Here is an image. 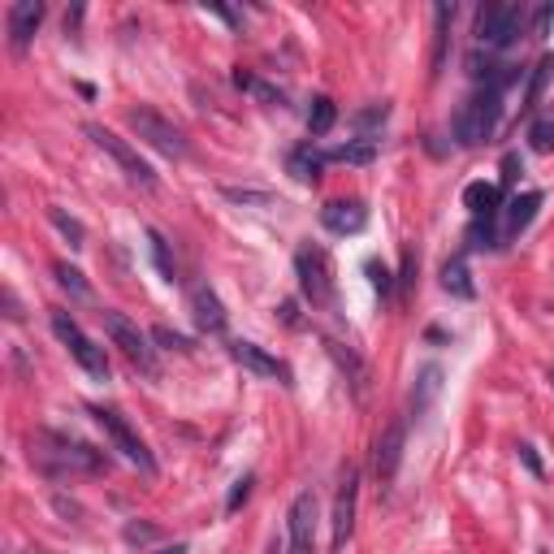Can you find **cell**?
I'll return each mask as SVG.
<instances>
[{"instance_id": "cell-1", "label": "cell", "mask_w": 554, "mask_h": 554, "mask_svg": "<svg viewBox=\"0 0 554 554\" xmlns=\"http://www.w3.org/2000/svg\"><path fill=\"white\" fill-rule=\"evenodd\" d=\"M31 459L44 472H104L109 468V455L96 451V446L65 438V433H35L31 438Z\"/></svg>"}, {"instance_id": "cell-2", "label": "cell", "mask_w": 554, "mask_h": 554, "mask_svg": "<svg viewBox=\"0 0 554 554\" xmlns=\"http://www.w3.org/2000/svg\"><path fill=\"white\" fill-rule=\"evenodd\" d=\"M498 117H503V91H498L494 83H485L477 96H468L464 104H459L451 130H455V139L464 143V148H477V143H485L494 135Z\"/></svg>"}, {"instance_id": "cell-3", "label": "cell", "mask_w": 554, "mask_h": 554, "mask_svg": "<svg viewBox=\"0 0 554 554\" xmlns=\"http://www.w3.org/2000/svg\"><path fill=\"white\" fill-rule=\"evenodd\" d=\"M295 273H299V290L312 308H334L338 303V282H334V260L325 247L303 243L295 252Z\"/></svg>"}, {"instance_id": "cell-4", "label": "cell", "mask_w": 554, "mask_h": 554, "mask_svg": "<svg viewBox=\"0 0 554 554\" xmlns=\"http://www.w3.org/2000/svg\"><path fill=\"white\" fill-rule=\"evenodd\" d=\"M126 126L135 130V135L148 143L152 152H161V156H169V161H182L187 156V135L169 122L165 113H156V109H148V104H139V109H130L126 113Z\"/></svg>"}, {"instance_id": "cell-5", "label": "cell", "mask_w": 554, "mask_h": 554, "mask_svg": "<svg viewBox=\"0 0 554 554\" xmlns=\"http://www.w3.org/2000/svg\"><path fill=\"white\" fill-rule=\"evenodd\" d=\"M52 334L61 338V347L74 355L78 368H83L87 377L109 381V355H104V347H100L96 338H87V334H83V325H78L70 312H52Z\"/></svg>"}, {"instance_id": "cell-6", "label": "cell", "mask_w": 554, "mask_h": 554, "mask_svg": "<svg viewBox=\"0 0 554 554\" xmlns=\"http://www.w3.org/2000/svg\"><path fill=\"white\" fill-rule=\"evenodd\" d=\"M100 316H104V334H109V342H113V347H122V355L139 368V373H148V377L161 373L156 351L148 347V334H143L130 316H122V312H100Z\"/></svg>"}, {"instance_id": "cell-7", "label": "cell", "mask_w": 554, "mask_h": 554, "mask_svg": "<svg viewBox=\"0 0 554 554\" xmlns=\"http://www.w3.org/2000/svg\"><path fill=\"white\" fill-rule=\"evenodd\" d=\"M83 130H87V139L96 143L100 152H109V156H113V165L122 169V174H126L130 182H135V187H143V191H152V187H156V174H152V165L139 156V148H130V143H126L122 135H113V130H104V126H96V122L83 126Z\"/></svg>"}, {"instance_id": "cell-8", "label": "cell", "mask_w": 554, "mask_h": 554, "mask_svg": "<svg viewBox=\"0 0 554 554\" xmlns=\"http://www.w3.org/2000/svg\"><path fill=\"white\" fill-rule=\"evenodd\" d=\"M91 416L100 420V429H104V438L113 442V451H122V459H130V464H135V468L143 472V477H152V472H156V459H152L148 446H143L139 433L126 425V416H122V412H113V407H96Z\"/></svg>"}, {"instance_id": "cell-9", "label": "cell", "mask_w": 554, "mask_h": 554, "mask_svg": "<svg viewBox=\"0 0 554 554\" xmlns=\"http://www.w3.org/2000/svg\"><path fill=\"white\" fill-rule=\"evenodd\" d=\"M524 35V9L520 5H485L477 13V39L485 48H511Z\"/></svg>"}, {"instance_id": "cell-10", "label": "cell", "mask_w": 554, "mask_h": 554, "mask_svg": "<svg viewBox=\"0 0 554 554\" xmlns=\"http://www.w3.org/2000/svg\"><path fill=\"white\" fill-rule=\"evenodd\" d=\"M403 451H407V425H403L399 416H394L390 425L377 433V442H373V472H377L381 485H390L394 477H399Z\"/></svg>"}, {"instance_id": "cell-11", "label": "cell", "mask_w": 554, "mask_h": 554, "mask_svg": "<svg viewBox=\"0 0 554 554\" xmlns=\"http://www.w3.org/2000/svg\"><path fill=\"white\" fill-rule=\"evenodd\" d=\"M355 498H360V472L347 468V472H342V481H338V494H334V516H329V529H334V554L347 550V542H351Z\"/></svg>"}, {"instance_id": "cell-12", "label": "cell", "mask_w": 554, "mask_h": 554, "mask_svg": "<svg viewBox=\"0 0 554 554\" xmlns=\"http://www.w3.org/2000/svg\"><path fill=\"white\" fill-rule=\"evenodd\" d=\"M286 529H290V546H295V554H312V542H316V494L312 490L295 494Z\"/></svg>"}, {"instance_id": "cell-13", "label": "cell", "mask_w": 554, "mask_h": 554, "mask_svg": "<svg viewBox=\"0 0 554 554\" xmlns=\"http://www.w3.org/2000/svg\"><path fill=\"white\" fill-rule=\"evenodd\" d=\"M230 355L247 368V373H256V377H273V381H282V386H290V364H286V360H277V355H269L265 347H256V342H234Z\"/></svg>"}, {"instance_id": "cell-14", "label": "cell", "mask_w": 554, "mask_h": 554, "mask_svg": "<svg viewBox=\"0 0 554 554\" xmlns=\"http://www.w3.org/2000/svg\"><path fill=\"white\" fill-rule=\"evenodd\" d=\"M321 226L329 234H360L368 226V208L360 200H334L321 208Z\"/></svg>"}, {"instance_id": "cell-15", "label": "cell", "mask_w": 554, "mask_h": 554, "mask_svg": "<svg viewBox=\"0 0 554 554\" xmlns=\"http://www.w3.org/2000/svg\"><path fill=\"white\" fill-rule=\"evenodd\" d=\"M5 18H9V44L22 52L35 39L39 22H44V5H39V0H18V5H9Z\"/></svg>"}, {"instance_id": "cell-16", "label": "cell", "mask_w": 554, "mask_h": 554, "mask_svg": "<svg viewBox=\"0 0 554 554\" xmlns=\"http://www.w3.org/2000/svg\"><path fill=\"white\" fill-rule=\"evenodd\" d=\"M325 351H329V360L338 364V373L351 381V390L364 399V394H368V364L347 347V342H338V338H325Z\"/></svg>"}, {"instance_id": "cell-17", "label": "cell", "mask_w": 554, "mask_h": 554, "mask_svg": "<svg viewBox=\"0 0 554 554\" xmlns=\"http://www.w3.org/2000/svg\"><path fill=\"white\" fill-rule=\"evenodd\" d=\"M191 312H195V325H200L204 334H226V308H221V299L208 286L191 290Z\"/></svg>"}, {"instance_id": "cell-18", "label": "cell", "mask_w": 554, "mask_h": 554, "mask_svg": "<svg viewBox=\"0 0 554 554\" xmlns=\"http://www.w3.org/2000/svg\"><path fill=\"white\" fill-rule=\"evenodd\" d=\"M464 208L472 217H498L503 213V187H498V182H468Z\"/></svg>"}, {"instance_id": "cell-19", "label": "cell", "mask_w": 554, "mask_h": 554, "mask_svg": "<svg viewBox=\"0 0 554 554\" xmlns=\"http://www.w3.org/2000/svg\"><path fill=\"white\" fill-rule=\"evenodd\" d=\"M537 208H542V195H537V191L511 195V204L503 208V239H516V234L537 217Z\"/></svg>"}, {"instance_id": "cell-20", "label": "cell", "mask_w": 554, "mask_h": 554, "mask_svg": "<svg viewBox=\"0 0 554 554\" xmlns=\"http://www.w3.org/2000/svg\"><path fill=\"white\" fill-rule=\"evenodd\" d=\"M451 22H455V5H433V78L446 65V48H451Z\"/></svg>"}, {"instance_id": "cell-21", "label": "cell", "mask_w": 554, "mask_h": 554, "mask_svg": "<svg viewBox=\"0 0 554 554\" xmlns=\"http://www.w3.org/2000/svg\"><path fill=\"white\" fill-rule=\"evenodd\" d=\"M325 161H329L325 152H316L312 143H303V148L290 152L286 165H290V174H295L299 182H316V178H321V169H325Z\"/></svg>"}, {"instance_id": "cell-22", "label": "cell", "mask_w": 554, "mask_h": 554, "mask_svg": "<svg viewBox=\"0 0 554 554\" xmlns=\"http://www.w3.org/2000/svg\"><path fill=\"white\" fill-rule=\"evenodd\" d=\"M442 290H446V295H455V299H472V295H477L464 256H455V260H446V265H442Z\"/></svg>"}, {"instance_id": "cell-23", "label": "cell", "mask_w": 554, "mask_h": 554, "mask_svg": "<svg viewBox=\"0 0 554 554\" xmlns=\"http://www.w3.org/2000/svg\"><path fill=\"white\" fill-rule=\"evenodd\" d=\"M234 87L247 91V96H256L260 104H286L282 91L269 87V83H260V78H256V74H247V70H234Z\"/></svg>"}, {"instance_id": "cell-24", "label": "cell", "mask_w": 554, "mask_h": 554, "mask_svg": "<svg viewBox=\"0 0 554 554\" xmlns=\"http://www.w3.org/2000/svg\"><path fill=\"white\" fill-rule=\"evenodd\" d=\"M334 122H338V104L329 96H316L312 109H308V130H312V135H329Z\"/></svg>"}, {"instance_id": "cell-25", "label": "cell", "mask_w": 554, "mask_h": 554, "mask_svg": "<svg viewBox=\"0 0 554 554\" xmlns=\"http://www.w3.org/2000/svg\"><path fill=\"white\" fill-rule=\"evenodd\" d=\"M550 74H554V52H546V57L533 65V83H529V96H524V113H533V109H537V100H542V91H546V83H550Z\"/></svg>"}, {"instance_id": "cell-26", "label": "cell", "mask_w": 554, "mask_h": 554, "mask_svg": "<svg viewBox=\"0 0 554 554\" xmlns=\"http://www.w3.org/2000/svg\"><path fill=\"white\" fill-rule=\"evenodd\" d=\"M329 161H342V165H368L377 156V143L373 139H364V143H342V148L334 152H325Z\"/></svg>"}, {"instance_id": "cell-27", "label": "cell", "mask_w": 554, "mask_h": 554, "mask_svg": "<svg viewBox=\"0 0 554 554\" xmlns=\"http://www.w3.org/2000/svg\"><path fill=\"white\" fill-rule=\"evenodd\" d=\"M48 221H52V226H57V230L65 234V239H70V247H83V243H87V230L78 226L74 217H65L61 208H48Z\"/></svg>"}, {"instance_id": "cell-28", "label": "cell", "mask_w": 554, "mask_h": 554, "mask_svg": "<svg viewBox=\"0 0 554 554\" xmlns=\"http://www.w3.org/2000/svg\"><path fill=\"white\" fill-rule=\"evenodd\" d=\"M52 273H57V282H61L65 290H74L78 299H87V295H91V286L83 282V273H78L74 265H65V260H57V265H52Z\"/></svg>"}, {"instance_id": "cell-29", "label": "cell", "mask_w": 554, "mask_h": 554, "mask_svg": "<svg viewBox=\"0 0 554 554\" xmlns=\"http://www.w3.org/2000/svg\"><path fill=\"white\" fill-rule=\"evenodd\" d=\"M148 243H152V260H156V269L165 273V282H174L178 269H174V260H169V243H165L156 230H148Z\"/></svg>"}, {"instance_id": "cell-30", "label": "cell", "mask_w": 554, "mask_h": 554, "mask_svg": "<svg viewBox=\"0 0 554 554\" xmlns=\"http://www.w3.org/2000/svg\"><path fill=\"white\" fill-rule=\"evenodd\" d=\"M221 195H226L230 204H260V208L273 204V195L269 191H256V187H221Z\"/></svg>"}, {"instance_id": "cell-31", "label": "cell", "mask_w": 554, "mask_h": 554, "mask_svg": "<svg viewBox=\"0 0 554 554\" xmlns=\"http://www.w3.org/2000/svg\"><path fill=\"white\" fill-rule=\"evenodd\" d=\"M529 143H533V152L554 148V117H537V122L529 126Z\"/></svg>"}, {"instance_id": "cell-32", "label": "cell", "mask_w": 554, "mask_h": 554, "mask_svg": "<svg viewBox=\"0 0 554 554\" xmlns=\"http://www.w3.org/2000/svg\"><path fill=\"white\" fill-rule=\"evenodd\" d=\"M438 368H425V373H420V394H412V407H416V412H425V407H429V399H433V394H438Z\"/></svg>"}, {"instance_id": "cell-33", "label": "cell", "mask_w": 554, "mask_h": 554, "mask_svg": "<svg viewBox=\"0 0 554 554\" xmlns=\"http://www.w3.org/2000/svg\"><path fill=\"white\" fill-rule=\"evenodd\" d=\"M152 338L161 342V347H169V351H191V342L178 334V329H169V325H156L152 329Z\"/></svg>"}, {"instance_id": "cell-34", "label": "cell", "mask_w": 554, "mask_h": 554, "mask_svg": "<svg viewBox=\"0 0 554 554\" xmlns=\"http://www.w3.org/2000/svg\"><path fill=\"white\" fill-rule=\"evenodd\" d=\"M126 542L130 546H143V542H156V537H161V529H156V524H126Z\"/></svg>"}, {"instance_id": "cell-35", "label": "cell", "mask_w": 554, "mask_h": 554, "mask_svg": "<svg viewBox=\"0 0 554 554\" xmlns=\"http://www.w3.org/2000/svg\"><path fill=\"white\" fill-rule=\"evenodd\" d=\"M252 477H239V481H234V490H230V498H226V511H239L243 503H247V494H252Z\"/></svg>"}, {"instance_id": "cell-36", "label": "cell", "mask_w": 554, "mask_h": 554, "mask_svg": "<svg viewBox=\"0 0 554 554\" xmlns=\"http://www.w3.org/2000/svg\"><path fill=\"white\" fill-rule=\"evenodd\" d=\"M364 273H368V277H373V286L381 290V295H390V286H394V282H390V277H394V273H390L386 265H377V260H368V265H364Z\"/></svg>"}, {"instance_id": "cell-37", "label": "cell", "mask_w": 554, "mask_h": 554, "mask_svg": "<svg viewBox=\"0 0 554 554\" xmlns=\"http://www.w3.org/2000/svg\"><path fill=\"white\" fill-rule=\"evenodd\" d=\"M386 117H390V109H386V104H377V109H364V113H355V126H360V130H368V126H381V122H386Z\"/></svg>"}, {"instance_id": "cell-38", "label": "cell", "mask_w": 554, "mask_h": 554, "mask_svg": "<svg viewBox=\"0 0 554 554\" xmlns=\"http://www.w3.org/2000/svg\"><path fill=\"white\" fill-rule=\"evenodd\" d=\"M516 455L524 459V468H529L533 477H542V472H546V468H542V459H537V451H533V446H516Z\"/></svg>"}, {"instance_id": "cell-39", "label": "cell", "mask_w": 554, "mask_h": 554, "mask_svg": "<svg viewBox=\"0 0 554 554\" xmlns=\"http://www.w3.org/2000/svg\"><path fill=\"white\" fill-rule=\"evenodd\" d=\"M550 22H554V5H542V9H537V18H533V35L542 39L550 31Z\"/></svg>"}, {"instance_id": "cell-40", "label": "cell", "mask_w": 554, "mask_h": 554, "mask_svg": "<svg viewBox=\"0 0 554 554\" xmlns=\"http://www.w3.org/2000/svg\"><path fill=\"white\" fill-rule=\"evenodd\" d=\"M412 282H416V252H412V247H407V252H403V277H399V286L407 290Z\"/></svg>"}, {"instance_id": "cell-41", "label": "cell", "mask_w": 554, "mask_h": 554, "mask_svg": "<svg viewBox=\"0 0 554 554\" xmlns=\"http://www.w3.org/2000/svg\"><path fill=\"white\" fill-rule=\"evenodd\" d=\"M5 316L9 321H22V308H18V295H13V290L5 286Z\"/></svg>"}, {"instance_id": "cell-42", "label": "cell", "mask_w": 554, "mask_h": 554, "mask_svg": "<svg viewBox=\"0 0 554 554\" xmlns=\"http://www.w3.org/2000/svg\"><path fill=\"white\" fill-rule=\"evenodd\" d=\"M503 169H507V174H503V182L511 187V182H516V174H520V161H516V156H507V161H503Z\"/></svg>"}, {"instance_id": "cell-43", "label": "cell", "mask_w": 554, "mask_h": 554, "mask_svg": "<svg viewBox=\"0 0 554 554\" xmlns=\"http://www.w3.org/2000/svg\"><path fill=\"white\" fill-rule=\"evenodd\" d=\"M156 554H187V546H165V550H156Z\"/></svg>"}]
</instances>
